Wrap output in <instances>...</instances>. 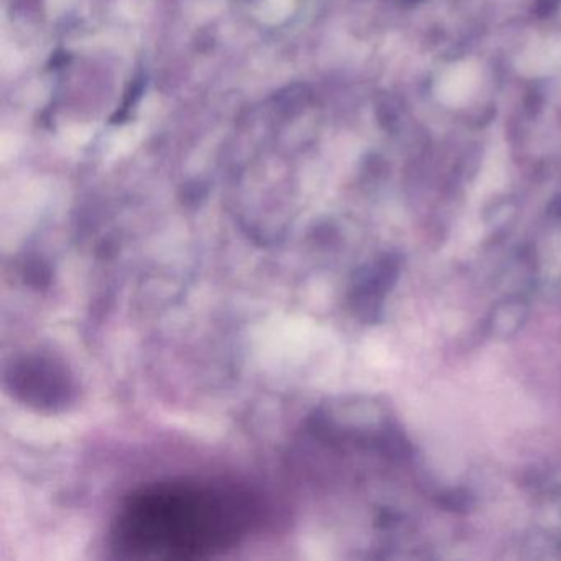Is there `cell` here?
I'll use <instances>...</instances> for the list:
<instances>
[{"label":"cell","instance_id":"obj_1","mask_svg":"<svg viewBox=\"0 0 561 561\" xmlns=\"http://www.w3.org/2000/svg\"><path fill=\"white\" fill-rule=\"evenodd\" d=\"M261 502L236 482L172 478L130 492L111 525L124 560H196L241 545L261 522Z\"/></svg>","mask_w":561,"mask_h":561},{"label":"cell","instance_id":"obj_2","mask_svg":"<svg viewBox=\"0 0 561 561\" xmlns=\"http://www.w3.org/2000/svg\"><path fill=\"white\" fill-rule=\"evenodd\" d=\"M15 400L38 412H64L77 402L78 380L67 360L45 350L19 354L4 370Z\"/></svg>","mask_w":561,"mask_h":561}]
</instances>
